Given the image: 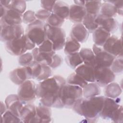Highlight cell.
I'll return each mask as SVG.
<instances>
[{"mask_svg": "<svg viewBox=\"0 0 123 123\" xmlns=\"http://www.w3.org/2000/svg\"><path fill=\"white\" fill-rule=\"evenodd\" d=\"M36 13L32 10H27L23 14V22L28 25L36 21Z\"/></svg>", "mask_w": 123, "mask_h": 123, "instance_id": "40", "label": "cell"}, {"mask_svg": "<svg viewBox=\"0 0 123 123\" xmlns=\"http://www.w3.org/2000/svg\"><path fill=\"white\" fill-rule=\"evenodd\" d=\"M66 81L67 84L77 86L81 88H83L88 83L75 72L70 74L68 76Z\"/></svg>", "mask_w": 123, "mask_h": 123, "instance_id": "34", "label": "cell"}, {"mask_svg": "<svg viewBox=\"0 0 123 123\" xmlns=\"http://www.w3.org/2000/svg\"><path fill=\"white\" fill-rule=\"evenodd\" d=\"M5 104L7 110L18 117H19L21 109L25 105L21 101L17 94L8 95L5 98Z\"/></svg>", "mask_w": 123, "mask_h": 123, "instance_id": "18", "label": "cell"}, {"mask_svg": "<svg viewBox=\"0 0 123 123\" xmlns=\"http://www.w3.org/2000/svg\"><path fill=\"white\" fill-rule=\"evenodd\" d=\"M39 50L40 51L50 52L55 51L53 49V46L52 42L49 39H46L42 43L38 46Z\"/></svg>", "mask_w": 123, "mask_h": 123, "instance_id": "41", "label": "cell"}, {"mask_svg": "<svg viewBox=\"0 0 123 123\" xmlns=\"http://www.w3.org/2000/svg\"><path fill=\"white\" fill-rule=\"evenodd\" d=\"M102 48L115 57L123 56L122 38L112 35L107 40Z\"/></svg>", "mask_w": 123, "mask_h": 123, "instance_id": "14", "label": "cell"}, {"mask_svg": "<svg viewBox=\"0 0 123 123\" xmlns=\"http://www.w3.org/2000/svg\"><path fill=\"white\" fill-rule=\"evenodd\" d=\"M63 60L62 57L57 54H55L52 58V61L49 67L53 69H55L59 67L62 63Z\"/></svg>", "mask_w": 123, "mask_h": 123, "instance_id": "44", "label": "cell"}, {"mask_svg": "<svg viewBox=\"0 0 123 123\" xmlns=\"http://www.w3.org/2000/svg\"><path fill=\"white\" fill-rule=\"evenodd\" d=\"M29 66L31 72L32 79L42 81L50 77L52 74V69L48 65L34 61Z\"/></svg>", "mask_w": 123, "mask_h": 123, "instance_id": "10", "label": "cell"}, {"mask_svg": "<svg viewBox=\"0 0 123 123\" xmlns=\"http://www.w3.org/2000/svg\"><path fill=\"white\" fill-rule=\"evenodd\" d=\"M0 40L5 43L18 38L25 34L24 29L21 25H10L0 24Z\"/></svg>", "mask_w": 123, "mask_h": 123, "instance_id": "8", "label": "cell"}, {"mask_svg": "<svg viewBox=\"0 0 123 123\" xmlns=\"http://www.w3.org/2000/svg\"><path fill=\"white\" fill-rule=\"evenodd\" d=\"M83 98H89L99 96L101 93L100 87L95 82L87 83L82 88Z\"/></svg>", "mask_w": 123, "mask_h": 123, "instance_id": "26", "label": "cell"}, {"mask_svg": "<svg viewBox=\"0 0 123 123\" xmlns=\"http://www.w3.org/2000/svg\"><path fill=\"white\" fill-rule=\"evenodd\" d=\"M52 13L64 20L68 19L69 15V6L63 1L56 0L53 6Z\"/></svg>", "mask_w": 123, "mask_h": 123, "instance_id": "24", "label": "cell"}, {"mask_svg": "<svg viewBox=\"0 0 123 123\" xmlns=\"http://www.w3.org/2000/svg\"><path fill=\"white\" fill-rule=\"evenodd\" d=\"M99 12V14L105 16L113 18L117 14V10L112 3L105 0L101 3Z\"/></svg>", "mask_w": 123, "mask_h": 123, "instance_id": "30", "label": "cell"}, {"mask_svg": "<svg viewBox=\"0 0 123 123\" xmlns=\"http://www.w3.org/2000/svg\"><path fill=\"white\" fill-rule=\"evenodd\" d=\"M89 32L82 23L74 24L72 27L70 37L79 43L85 42L88 37Z\"/></svg>", "mask_w": 123, "mask_h": 123, "instance_id": "19", "label": "cell"}, {"mask_svg": "<svg viewBox=\"0 0 123 123\" xmlns=\"http://www.w3.org/2000/svg\"><path fill=\"white\" fill-rule=\"evenodd\" d=\"M75 73L88 83L95 82V67L83 63L75 69Z\"/></svg>", "mask_w": 123, "mask_h": 123, "instance_id": "20", "label": "cell"}, {"mask_svg": "<svg viewBox=\"0 0 123 123\" xmlns=\"http://www.w3.org/2000/svg\"><path fill=\"white\" fill-rule=\"evenodd\" d=\"M82 97V88L79 86L66 83L61 89V100L64 107L72 108Z\"/></svg>", "mask_w": 123, "mask_h": 123, "instance_id": "4", "label": "cell"}, {"mask_svg": "<svg viewBox=\"0 0 123 123\" xmlns=\"http://www.w3.org/2000/svg\"><path fill=\"white\" fill-rule=\"evenodd\" d=\"M111 121L114 123H122L123 122V107L120 105L118 109L116 111L112 117L111 118Z\"/></svg>", "mask_w": 123, "mask_h": 123, "instance_id": "43", "label": "cell"}, {"mask_svg": "<svg viewBox=\"0 0 123 123\" xmlns=\"http://www.w3.org/2000/svg\"><path fill=\"white\" fill-rule=\"evenodd\" d=\"M7 110V109L6 108L5 104H4L2 101H1L0 102V112H1V115L3 114Z\"/></svg>", "mask_w": 123, "mask_h": 123, "instance_id": "48", "label": "cell"}, {"mask_svg": "<svg viewBox=\"0 0 123 123\" xmlns=\"http://www.w3.org/2000/svg\"><path fill=\"white\" fill-rule=\"evenodd\" d=\"M96 22L98 27L106 30L110 34L115 32L119 26L117 21L114 18L108 17L99 13L96 16Z\"/></svg>", "mask_w": 123, "mask_h": 123, "instance_id": "15", "label": "cell"}, {"mask_svg": "<svg viewBox=\"0 0 123 123\" xmlns=\"http://www.w3.org/2000/svg\"><path fill=\"white\" fill-rule=\"evenodd\" d=\"M115 78V74L110 67H95V83L99 87H105Z\"/></svg>", "mask_w": 123, "mask_h": 123, "instance_id": "11", "label": "cell"}, {"mask_svg": "<svg viewBox=\"0 0 123 123\" xmlns=\"http://www.w3.org/2000/svg\"><path fill=\"white\" fill-rule=\"evenodd\" d=\"M107 2L112 3L117 10V14L123 15V0H106Z\"/></svg>", "mask_w": 123, "mask_h": 123, "instance_id": "46", "label": "cell"}, {"mask_svg": "<svg viewBox=\"0 0 123 123\" xmlns=\"http://www.w3.org/2000/svg\"><path fill=\"white\" fill-rule=\"evenodd\" d=\"M65 61L67 64L72 69H75L83 63L79 52L66 55Z\"/></svg>", "mask_w": 123, "mask_h": 123, "instance_id": "32", "label": "cell"}, {"mask_svg": "<svg viewBox=\"0 0 123 123\" xmlns=\"http://www.w3.org/2000/svg\"><path fill=\"white\" fill-rule=\"evenodd\" d=\"M37 123H46L51 122V109L50 107L42 104L36 106Z\"/></svg>", "mask_w": 123, "mask_h": 123, "instance_id": "23", "label": "cell"}, {"mask_svg": "<svg viewBox=\"0 0 123 123\" xmlns=\"http://www.w3.org/2000/svg\"><path fill=\"white\" fill-rule=\"evenodd\" d=\"M120 99L119 97L113 99L105 97L103 107L99 116L105 120H111L116 111L120 106Z\"/></svg>", "mask_w": 123, "mask_h": 123, "instance_id": "13", "label": "cell"}, {"mask_svg": "<svg viewBox=\"0 0 123 123\" xmlns=\"http://www.w3.org/2000/svg\"><path fill=\"white\" fill-rule=\"evenodd\" d=\"M92 50L95 55V67H110L115 58L114 56L95 44L93 46Z\"/></svg>", "mask_w": 123, "mask_h": 123, "instance_id": "9", "label": "cell"}, {"mask_svg": "<svg viewBox=\"0 0 123 123\" xmlns=\"http://www.w3.org/2000/svg\"><path fill=\"white\" fill-rule=\"evenodd\" d=\"M105 87L104 95L106 97L115 99L122 94V88L117 83L112 82Z\"/></svg>", "mask_w": 123, "mask_h": 123, "instance_id": "27", "label": "cell"}, {"mask_svg": "<svg viewBox=\"0 0 123 123\" xmlns=\"http://www.w3.org/2000/svg\"><path fill=\"white\" fill-rule=\"evenodd\" d=\"M45 25L44 22L37 20L26 28L25 34L37 46H39L46 39Z\"/></svg>", "mask_w": 123, "mask_h": 123, "instance_id": "5", "label": "cell"}, {"mask_svg": "<svg viewBox=\"0 0 123 123\" xmlns=\"http://www.w3.org/2000/svg\"><path fill=\"white\" fill-rule=\"evenodd\" d=\"M51 13V12L42 9L38 10L36 12V17L37 20L44 22V21H47Z\"/></svg>", "mask_w": 123, "mask_h": 123, "instance_id": "42", "label": "cell"}, {"mask_svg": "<svg viewBox=\"0 0 123 123\" xmlns=\"http://www.w3.org/2000/svg\"><path fill=\"white\" fill-rule=\"evenodd\" d=\"M93 40L94 44L102 47L107 40L111 36V34L106 30L98 27L93 33Z\"/></svg>", "mask_w": 123, "mask_h": 123, "instance_id": "25", "label": "cell"}, {"mask_svg": "<svg viewBox=\"0 0 123 123\" xmlns=\"http://www.w3.org/2000/svg\"><path fill=\"white\" fill-rule=\"evenodd\" d=\"M34 61L33 55L30 52H25L20 55L18 60V63L23 67L29 66Z\"/></svg>", "mask_w": 123, "mask_h": 123, "instance_id": "39", "label": "cell"}, {"mask_svg": "<svg viewBox=\"0 0 123 123\" xmlns=\"http://www.w3.org/2000/svg\"><path fill=\"white\" fill-rule=\"evenodd\" d=\"M66 83L65 79L59 75L40 81L37 86V98L41 104L50 108H64L61 100V92Z\"/></svg>", "mask_w": 123, "mask_h": 123, "instance_id": "1", "label": "cell"}, {"mask_svg": "<svg viewBox=\"0 0 123 123\" xmlns=\"http://www.w3.org/2000/svg\"><path fill=\"white\" fill-rule=\"evenodd\" d=\"M105 97L98 96L89 98H81L76 101L73 110L79 115L86 119H97L100 116Z\"/></svg>", "mask_w": 123, "mask_h": 123, "instance_id": "2", "label": "cell"}, {"mask_svg": "<svg viewBox=\"0 0 123 123\" xmlns=\"http://www.w3.org/2000/svg\"><path fill=\"white\" fill-rule=\"evenodd\" d=\"M80 44L71 37L66 38L64 46V52L66 55L78 52L80 49Z\"/></svg>", "mask_w": 123, "mask_h": 123, "instance_id": "29", "label": "cell"}, {"mask_svg": "<svg viewBox=\"0 0 123 123\" xmlns=\"http://www.w3.org/2000/svg\"><path fill=\"white\" fill-rule=\"evenodd\" d=\"M46 39L52 43L55 51L60 50L64 48L66 40V34L63 28L51 26L46 24Z\"/></svg>", "mask_w": 123, "mask_h": 123, "instance_id": "6", "label": "cell"}, {"mask_svg": "<svg viewBox=\"0 0 123 123\" xmlns=\"http://www.w3.org/2000/svg\"><path fill=\"white\" fill-rule=\"evenodd\" d=\"M37 85L32 80H27L19 86L17 95L24 104L31 103L37 98Z\"/></svg>", "mask_w": 123, "mask_h": 123, "instance_id": "7", "label": "cell"}, {"mask_svg": "<svg viewBox=\"0 0 123 123\" xmlns=\"http://www.w3.org/2000/svg\"><path fill=\"white\" fill-rule=\"evenodd\" d=\"M7 10V8L0 4V18L2 17L5 14Z\"/></svg>", "mask_w": 123, "mask_h": 123, "instance_id": "47", "label": "cell"}, {"mask_svg": "<svg viewBox=\"0 0 123 123\" xmlns=\"http://www.w3.org/2000/svg\"><path fill=\"white\" fill-rule=\"evenodd\" d=\"M19 117L23 123H37L36 106L31 103L25 104L20 111Z\"/></svg>", "mask_w": 123, "mask_h": 123, "instance_id": "16", "label": "cell"}, {"mask_svg": "<svg viewBox=\"0 0 123 123\" xmlns=\"http://www.w3.org/2000/svg\"><path fill=\"white\" fill-rule=\"evenodd\" d=\"M1 123H23L20 118L7 110L1 115Z\"/></svg>", "mask_w": 123, "mask_h": 123, "instance_id": "37", "label": "cell"}, {"mask_svg": "<svg viewBox=\"0 0 123 123\" xmlns=\"http://www.w3.org/2000/svg\"><path fill=\"white\" fill-rule=\"evenodd\" d=\"M86 14V12L84 6L74 4L69 7V19L74 24L82 23Z\"/></svg>", "mask_w": 123, "mask_h": 123, "instance_id": "21", "label": "cell"}, {"mask_svg": "<svg viewBox=\"0 0 123 123\" xmlns=\"http://www.w3.org/2000/svg\"><path fill=\"white\" fill-rule=\"evenodd\" d=\"M26 8V1L25 0H13L10 1L7 9H11L15 10L21 14H23Z\"/></svg>", "mask_w": 123, "mask_h": 123, "instance_id": "35", "label": "cell"}, {"mask_svg": "<svg viewBox=\"0 0 123 123\" xmlns=\"http://www.w3.org/2000/svg\"><path fill=\"white\" fill-rule=\"evenodd\" d=\"M64 21L65 20L63 19L55 14L51 13L46 21V24L53 27H61L63 24Z\"/></svg>", "mask_w": 123, "mask_h": 123, "instance_id": "38", "label": "cell"}, {"mask_svg": "<svg viewBox=\"0 0 123 123\" xmlns=\"http://www.w3.org/2000/svg\"><path fill=\"white\" fill-rule=\"evenodd\" d=\"M115 74H120L123 71V56L115 57L110 67Z\"/></svg>", "mask_w": 123, "mask_h": 123, "instance_id": "36", "label": "cell"}, {"mask_svg": "<svg viewBox=\"0 0 123 123\" xmlns=\"http://www.w3.org/2000/svg\"><path fill=\"white\" fill-rule=\"evenodd\" d=\"M79 54L84 63L95 67V55L91 49L86 48H82L79 50Z\"/></svg>", "mask_w": 123, "mask_h": 123, "instance_id": "28", "label": "cell"}, {"mask_svg": "<svg viewBox=\"0 0 123 123\" xmlns=\"http://www.w3.org/2000/svg\"><path fill=\"white\" fill-rule=\"evenodd\" d=\"M32 54L35 61L49 66L52 61L53 56L55 54V51L50 52H42L39 50L38 48H35L32 50Z\"/></svg>", "mask_w": 123, "mask_h": 123, "instance_id": "22", "label": "cell"}, {"mask_svg": "<svg viewBox=\"0 0 123 123\" xmlns=\"http://www.w3.org/2000/svg\"><path fill=\"white\" fill-rule=\"evenodd\" d=\"M101 3V0L86 1L84 7L86 13L93 15H98L99 12Z\"/></svg>", "mask_w": 123, "mask_h": 123, "instance_id": "33", "label": "cell"}, {"mask_svg": "<svg viewBox=\"0 0 123 123\" xmlns=\"http://www.w3.org/2000/svg\"><path fill=\"white\" fill-rule=\"evenodd\" d=\"M97 15L86 13L82 21V24L89 33H93L98 27V25L96 22Z\"/></svg>", "mask_w": 123, "mask_h": 123, "instance_id": "31", "label": "cell"}, {"mask_svg": "<svg viewBox=\"0 0 123 123\" xmlns=\"http://www.w3.org/2000/svg\"><path fill=\"white\" fill-rule=\"evenodd\" d=\"M74 3L76 5H78L81 6H85L86 1L85 0H74Z\"/></svg>", "mask_w": 123, "mask_h": 123, "instance_id": "49", "label": "cell"}, {"mask_svg": "<svg viewBox=\"0 0 123 123\" xmlns=\"http://www.w3.org/2000/svg\"><path fill=\"white\" fill-rule=\"evenodd\" d=\"M23 14L11 9H7L5 15L0 19V24L7 25H18L23 22Z\"/></svg>", "mask_w": 123, "mask_h": 123, "instance_id": "17", "label": "cell"}, {"mask_svg": "<svg viewBox=\"0 0 123 123\" xmlns=\"http://www.w3.org/2000/svg\"><path fill=\"white\" fill-rule=\"evenodd\" d=\"M34 44L25 34L22 37L5 43V49L11 55L19 56L25 53L27 50L34 49Z\"/></svg>", "mask_w": 123, "mask_h": 123, "instance_id": "3", "label": "cell"}, {"mask_svg": "<svg viewBox=\"0 0 123 123\" xmlns=\"http://www.w3.org/2000/svg\"><path fill=\"white\" fill-rule=\"evenodd\" d=\"M56 0H44L40 1V5L41 7L50 12L52 13L53 6L55 4Z\"/></svg>", "mask_w": 123, "mask_h": 123, "instance_id": "45", "label": "cell"}, {"mask_svg": "<svg viewBox=\"0 0 123 123\" xmlns=\"http://www.w3.org/2000/svg\"><path fill=\"white\" fill-rule=\"evenodd\" d=\"M9 77L12 83L20 86L25 81L32 79L30 68L28 66L15 68L10 72Z\"/></svg>", "mask_w": 123, "mask_h": 123, "instance_id": "12", "label": "cell"}]
</instances>
